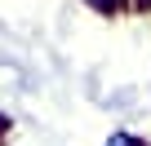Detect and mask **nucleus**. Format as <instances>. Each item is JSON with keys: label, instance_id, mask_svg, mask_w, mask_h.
Listing matches in <instances>:
<instances>
[{"label": "nucleus", "instance_id": "nucleus-3", "mask_svg": "<svg viewBox=\"0 0 151 146\" xmlns=\"http://www.w3.org/2000/svg\"><path fill=\"white\" fill-rule=\"evenodd\" d=\"M138 5H147V9H151V0H138Z\"/></svg>", "mask_w": 151, "mask_h": 146}, {"label": "nucleus", "instance_id": "nucleus-1", "mask_svg": "<svg viewBox=\"0 0 151 146\" xmlns=\"http://www.w3.org/2000/svg\"><path fill=\"white\" fill-rule=\"evenodd\" d=\"M107 146H142V142H138V137H129V133H111V137H107Z\"/></svg>", "mask_w": 151, "mask_h": 146}, {"label": "nucleus", "instance_id": "nucleus-2", "mask_svg": "<svg viewBox=\"0 0 151 146\" xmlns=\"http://www.w3.org/2000/svg\"><path fill=\"white\" fill-rule=\"evenodd\" d=\"M89 5H102V9H120V5H129V0H89Z\"/></svg>", "mask_w": 151, "mask_h": 146}]
</instances>
